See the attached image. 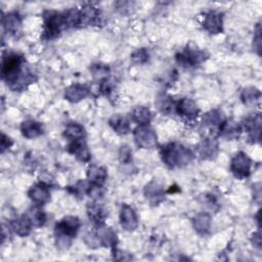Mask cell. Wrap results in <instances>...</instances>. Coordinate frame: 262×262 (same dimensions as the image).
<instances>
[{
	"label": "cell",
	"mask_w": 262,
	"mask_h": 262,
	"mask_svg": "<svg viewBox=\"0 0 262 262\" xmlns=\"http://www.w3.org/2000/svg\"><path fill=\"white\" fill-rule=\"evenodd\" d=\"M163 163L170 169L183 168L193 160V152L179 142H169L160 149Z\"/></svg>",
	"instance_id": "cell-1"
},
{
	"label": "cell",
	"mask_w": 262,
	"mask_h": 262,
	"mask_svg": "<svg viewBox=\"0 0 262 262\" xmlns=\"http://www.w3.org/2000/svg\"><path fill=\"white\" fill-rule=\"evenodd\" d=\"M81 225L80 219L76 216H66L57 222L54 227L56 248L61 251L68 250L72 245L73 238H75L81 228Z\"/></svg>",
	"instance_id": "cell-2"
},
{
	"label": "cell",
	"mask_w": 262,
	"mask_h": 262,
	"mask_svg": "<svg viewBox=\"0 0 262 262\" xmlns=\"http://www.w3.org/2000/svg\"><path fill=\"white\" fill-rule=\"evenodd\" d=\"M43 35L44 40H52L58 37L67 29L64 14L56 10H45L43 12Z\"/></svg>",
	"instance_id": "cell-3"
},
{
	"label": "cell",
	"mask_w": 262,
	"mask_h": 262,
	"mask_svg": "<svg viewBox=\"0 0 262 262\" xmlns=\"http://www.w3.org/2000/svg\"><path fill=\"white\" fill-rule=\"evenodd\" d=\"M25 57L19 53L7 52L3 54L1 77L7 86H9L25 69Z\"/></svg>",
	"instance_id": "cell-4"
},
{
	"label": "cell",
	"mask_w": 262,
	"mask_h": 262,
	"mask_svg": "<svg viewBox=\"0 0 262 262\" xmlns=\"http://www.w3.org/2000/svg\"><path fill=\"white\" fill-rule=\"evenodd\" d=\"M209 54L207 51L200 49L194 44H187L184 49L175 56L176 61L183 68H195L207 60Z\"/></svg>",
	"instance_id": "cell-5"
},
{
	"label": "cell",
	"mask_w": 262,
	"mask_h": 262,
	"mask_svg": "<svg viewBox=\"0 0 262 262\" xmlns=\"http://www.w3.org/2000/svg\"><path fill=\"white\" fill-rule=\"evenodd\" d=\"M224 121L225 117L220 110H212L205 114L200 125V131L204 138H216Z\"/></svg>",
	"instance_id": "cell-6"
},
{
	"label": "cell",
	"mask_w": 262,
	"mask_h": 262,
	"mask_svg": "<svg viewBox=\"0 0 262 262\" xmlns=\"http://www.w3.org/2000/svg\"><path fill=\"white\" fill-rule=\"evenodd\" d=\"M133 137L136 145L140 148L150 149L158 144V136L149 125L137 126L133 131Z\"/></svg>",
	"instance_id": "cell-7"
},
{
	"label": "cell",
	"mask_w": 262,
	"mask_h": 262,
	"mask_svg": "<svg viewBox=\"0 0 262 262\" xmlns=\"http://www.w3.org/2000/svg\"><path fill=\"white\" fill-rule=\"evenodd\" d=\"M175 113L185 122H194L200 115V108L193 99L182 97L175 103Z\"/></svg>",
	"instance_id": "cell-8"
},
{
	"label": "cell",
	"mask_w": 262,
	"mask_h": 262,
	"mask_svg": "<svg viewBox=\"0 0 262 262\" xmlns=\"http://www.w3.org/2000/svg\"><path fill=\"white\" fill-rule=\"evenodd\" d=\"M251 166L252 162L248 155L244 151H238L231 159L230 171L236 178L243 179L250 176Z\"/></svg>",
	"instance_id": "cell-9"
},
{
	"label": "cell",
	"mask_w": 262,
	"mask_h": 262,
	"mask_svg": "<svg viewBox=\"0 0 262 262\" xmlns=\"http://www.w3.org/2000/svg\"><path fill=\"white\" fill-rule=\"evenodd\" d=\"M143 194L151 206H158L165 200L166 191L164 185L160 181L154 179L144 186Z\"/></svg>",
	"instance_id": "cell-10"
},
{
	"label": "cell",
	"mask_w": 262,
	"mask_h": 262,
	"mask_svg": "<svg viewBox=\"0 0 262 262\" xmlns=\"http://www.w3.org/2000/svg\"><path fill=\"white\" fill-rule=\"evenodd\" d=\"M242 129H244L248 138L252 143H256L260 141L261 135V117L260 114H255L248 116L242 123Z\"/></svg>",
	"instance_id": "cell-11"
},
{
	"label": "cell",
	"mask_w": 262,
	"mask_h": 262,
	"mask_svg": "<svg viewBox=\"0 0 262 262\" xmlns=\"http://www.w3.org/2000/svg\"><path fill=\"white\" fill-rule=\"evenodd\" d=\"M203 28L210 34L217 35L223 32V13L217 10H210L204 16Z\"/></svg>",
	"instance_id": "cell-12"
},
{
	"label": "cell",
	"mask_w": 262,
	"mask_h": 262,
	"mask_svg": "<svg viewBox=\"0 0 262 262\" xmlns=\"http://www.w3.org/2000/svg\"><path fill=\"white\" fill-rule=\"evenodd\" d=\"M81 14V27L84 26H98L102 23V15L100 10L90 4L87 3L80 8Z\"/></svg>",
	"instance_id": "cell-13"
},
{
	"label": "cell",
	"mask_w": 262,
	"mask_h": 262,
	"mask_svg": "<svg viewBox=\"0 0 262 262\" xmlns=\"http://www.w3.org/2000/svg\"><path fill=\"white\" fill-rule=\"evenodd\" d=\"M195 154L201 160H213L218 154V142L215 138H203L195 146Z\"/></svg>",
	"instance_id": "cell-14"
},
{
	"label": "cell",
	"mask_w": 262,
	"mask_h": 262,
	"mask_svg": "<svg viewBox=\"0 0 262 262\" xmlns=\"http://www.w3.org/2000/svg\"><path fill=\"white\" fill-rule=\"evenodd\" d=\"M138 217L134 209L127 204H123L120 210L121 227L126 231H134L138 227Z\"/></svg>",
	"instance_id": "cell-15"
},
{
	"label": "cell",
	"mask_w": 262,
	"mask_h": 262,
	"mask_svg": "<svg viewBox=\"0 0 262 262\" xmlns=\"http://www.w3.org/2000/svg\"><path fill=\"white\" fill-rule=\"evenodd\" d=\"M23 19L18 12L12 11L2 16V27L6 33L16 37L21 30Z\"/></svg>",
	"instance_id": "cell-16"
},
{
	"label": "cell",
	"mask_w": 262,
	"mask_h": 262,
	"mask_svg": "<svg viewBox=\"0 0 262 262\" xmlns=\"http://www.w3.org/2000/svg\"><path fill=\"white\" fill-rule=\"evenodd\" d=\"M67 149L71 155H74L76 159L79 160L80 162L87 163L90 161L91 155L87 146V143L85 141V138L70 141Z\"/></svg>",
	"instance_id": "cell-17"
},
{
	"label": "cell",
	"mask_w": 262,
	"mask_h": 262,
	"mask_svg": "<svg viewBox=\"0 0 262 262\" xmlns=\"http://www.w3.org/2000/svg\"><path fill=\"white\" fill-rule=\"evenodd\" d=\"M28 196L30 200L35 203L36 205H44L50 200V190L49 186L39 182L31 186V188L28 191Z\"/></svg>",
	"instance_id": "cell-18"
},
{
	"label": "cell",
	"mask_w": 262,
	"mask_h": 262,
	"mask_svg": "<svg viewBox=\"0 0 262 262\" xmlns=\"http://www.w3.org/2000/svg\"><path fill=\"white\" fill-rule=\"evenodd\" d=\"M37 80L36 74H34L29 68L25 67V69L20 72V74L15 78V80L8 86L12 91H24L31 84L35 83Z\"/></svg>",
	"instance_id": "cell-19"
},
{
	"label": "cell",
	"mask_w": 262,
	"mask_h": 262,
	"mask_svg": "<svg viewBox=\"0 0 262 262\" xmlns=\"http://www.w3.org/2000/svg\"><path fill=\"white\" fill-rule=\"evenodd\" d=\"M89 92H90V90H89L88 86H86L84 84L75 83L64 89L63 96L68 101H70L72 103H77V102L83 100L84 98H86L89 95Z\"/></svg>",
	"instance_id": "cell-20"
},
{
	"label": "cell",
	"mask_w": 262,
	"mask_h": 262,
	"mask_svg": "<svg viewBox=\"0 0 262 262\" xmlns=\"http://www.w3.org/2000/svg\"><path fill=\"white\" fill-rule=\"evenodd\" d=\"M87 180L90 184L96 186H103L106 178H107V171L104 167L91 164L87 169Z\"/></svg>",
	"instance_id": "cell-21"
},
{
	"label": "cell",
	"mask_w": 262,
	"mask_h": 262,
	"mask_svg": "<svg viewBox=\"0 0 262 262\" xmlns=\"http://www.w3.org/2000/svg\"><path fill=\"white\" fill-rule=\"evenodd\" d=\"M95 231L100 239L102 247H107L113 250L116 249L118 237L116 232L111 227H107L104 224H102L99 226H95Z\"/></svg>",
	"instance_id": "cell-22"
},
{
	"label": "cell",
	"mask_w": 262,
	"mask_h": 262,
	"mask_svg": "<svg viewBox=\"0 0 262 262\" xmlns=\"http://www.w3.org/2000/svg\"><path fill=\"white\" fill-rule=\"evenodd\" d=\"M20 132L24 137L28 139H33L41 136L44 133L43 125L36 120H25L20 124Z\"/></svg>",
	"instance_id": "cell-23"
},
{
	"label": "cell",
	"mask_w": 262,
	"mask_h": 262,
	"mask_svg": "<svg viewBox=\"0 0 262 262\" xmlns=\"http://www.w3.org/2000/svg\"><path fill=\"white\" fill-rule=\"evenodd\" d=\"M242 126L235 122L232 119H225V121L223 122L221 128H220V132H219V136L227 139V140H234L237 139L242 133Z\"/></svg>",
	"instance_id": "cell-24"
},
{
	"label": "cell",
	"mask_w": 262,
	"mask_h": 262,
	"mask_svg": "<svg viewBox=\"0 0 262 262\" xmlns=\"http://www.w3.org/2000/svg\"><path fill=\"white\" fill-rule=\"evenodd\" d=\"M32 227H33V225L27 215L17 217L15 219L11 220L9 223L10 230H12L15 234H17L18 236H21V237L29 235L31 233Z\"/></svg>",
	"instance_id": "cell-25"
},
{
	"label": "cell",
	"mask_w": 262,
	"mask_h": 262,
	"mask_svg": "<svg viewBox=\"0 0 262 262\" xmlns=\"http://www.w3.org/2000/svg\"><path fill=\"white\" fill-rule=\"evenodd\" d=\"M87 215L89 220L95 225V226H99L104 224L105 218L107 216L105 209L99 205L98 203H91L88 204L87 206Z\"/></svg>",
	"instance_id": "cell-26"
},
{
	"label": "cell",
	"mask_w": 262,
	"mask_h": 262,
	"mask_svg": "<svg viewBox=\"0 0 262 262\" xmlns=\"http://www.w3.org/2000/svg\"><path fill=\"white\" fill-rule=\"evenodd\" d=\"M192 226L196 233L206 235L211 229V215L207 212H200L192 218Z\"/></svg>",
	"instance_id": "cell-27"
},
{
	"label": "cell",
	"mask_w": 262,
	"mask_h": 262,
	"mask_svg": "<svg viewBox=\"0 0 262 262\" xmlns=\"http://www.w3.org/2000/svg\"><path fill=\"white\" fill-rule=\"evenodd\" d=\"M108 125L119 135H126L130 131L129 120L125 116L120 114L111 117V119L108 120Z\"/></svg>",
	"instance_id": "cell-28"
},
{
	"label": "cell",
	"mask_w": 262,
	"mask_h": 262,
	"mask_svg": "<svg viewBox=\"0 0 262 262\" xmlns=\"http://www.w3.org/2000/svg\"><path fill=\"white\" fill-rule=\"evenodd\" d=\"M175 103L176 101L173 99V97H171L166 93L159 94L156 99L157 108L163 115H171L175 113Z\"/></svg>",
	"instance_id": "cell-29"
},
{
	"label": "cell",
	"mask_w": 262,
	"mask_h": 262,
	"mask_svg": "<svg viewBox=\"0 0 262 262\" xmlns=\"http://www.w3.org/2000/svg\"><path fill=\"white\" fill-rule=\"evenodd\" d=\"M85 135H86L85 129L81 124H79L77 122H70L66 125V128L63 131V136L66 138H68L69 141L85 138Z\"/></svg>",
	"instance_id": "cell-30"
},
{
	"label": "cell",
	"mask_w": 262,
	"mask_h": 262,
	"mask_svg": "<svg viewBox=\"0 0 262 262\" xmlns=\"http://www.w3.org/2000/svg\"><path fill=\"white\" fill-rule=\"evenodd\" d=\"M27 216L30 219L33 227H42L47 220V215L45 211H43L39 205H36L33 208H31L28 211Z\"/></svg>",
	"instance_id": "cell-31"
},
{
	"label": "cell",
	"mask_w": 262,
	"mask_h": 262,
	"mask_svg": "<svg viewBox=\"0 0 262 262\" xmlns=\"http://www.w3.org/2000/svg\"><path fill=\"white\" fill-rule=\"evenodd\" d=\"M132 120L139 125H148L152 120V113L145 106H136L131 114Z\"/></svg>",
	"instance_id": "cell-32"
},
{
	"label": "cell",
	"mask_w": 262,
	"mask_h": 262,
	"mask_svg": "<svg viewBox=\"0 0 262 262\" xmlns=\"http://www.w3.org/2000/svg\"><path fill=\"white\" fill-rule=\"evenodd\" d=\"M261 92L254 86L245 87L241 92V99L245 105L256 104L260 100Z\"/></svg>",
	"instance_id": "cell-33"
},
{
	"label": "cell",
	"mask_w": 262,
	"mask_h": 262,
	"mask_svg": "<svg viewBox=\"0 0 262 262\" xmlns=\"http://www.w3.org/2000/svg\"><path fill=\"white\" fill-rule=\"evenodd\" d=\"M90 72L94 80L101 82L102 80L108 78L110 68L103 63H94L90 67Z\"/></svg>",
	"instance_id": "cell-34"
},
{
	"label": "cell",
	"mask_w": 262,
	"mask_h": 262,
	"mask_svg": "<svg viewBox=\"0 0 262 262\" xmlns=\"http://www.w3.org/2000/svg\"><path fill=\"white\" fill-rule=\"evenodd\" d=\"M116 89H117L116 83H115L114 79H112L110 77L102 80L101 82H99V91H100V93L103 94L104 96L108 97V99H111L115 96Z\"/></svg>",
	"instance_id": "cell-35"
},
{
	"label": "cell",
	"mask_w": 262,
	"mask_h": 262,
	"mask_svg": "<svg viewBox=\"0 0 262 262\" xmlns=\"http://www.w3.org/2000/svg\"><path fill=\"white\" fill-rule=\"evenodd\" d=\"M90 183L88 182V180H79L77 183H75L72 186H69L67 189L74 194L77 198H83L85 194H87L88 192V188H89Z\"/></svg>",
	"instance_id": "cell-36"
},
{
	"label": "cell",
	"mask_w": 262,
	"mask_h": 262,
	"mask_svg": "<svg viewBox=\"0 0 262 262\" xmlns=\"http://www.w3.org/2000/svg\"><path fill=\"white\" fill-rule=\"evenodd\" d=\"M84 243L91 249H97V248L102 247L100 239L95 230L88 231L84 234Z\"/></svg>",
	"instance_id": "cell-37"
},
{
	"label": "cell",
	"mask_w": 262,
	"mask_h": 262,
	"mask_svg": "<svg viewBox=\"0 0 262 262\" xmlns=\"http://www.w3.org/2000/svg\"><path fill=\"white\" fill-rule=\"evenodd\" d=\"M148 58H149V54L145 48H139L131 54L132 61L135 63H139V64L145 63L148 60Z\"/></svg>",
	"instance_id": "cell-38"
},
{
	"label": "cell",
	"mask_w": 262,
	"mask_h": 262,
	"mask_svg": "<svg viewBox=\"0 0 262 262\" xmlns=\"http://www.w3.org/2000/svg\"><path fill=\"white\" fill-rule=\"evenodd\" d=\"M119 161L121 164L129 165L132 162V149L128 145H123L119 151Z\"/></svg>",
	"instance_id": "cell-39"
},
{
	"label": "cell",
	"mask_w": 262,
	"mask_h": 262,
	"mask_svg": "<svg viewBox=\"0 0 262 262\" xmlns=\"http://www.w3.org/2000/svg\"><path fill=\"white\" fill-rule=\"evenodd\" d=\"M254 47L255 50L258 52V54H260V49H261V29H260V25L258 24L256 26V30H255V35H254Z\"/></svg>",
	"instance_id": "cell-40"
},
{
	"label": "cell",
	"mask_w": 262,
	"mask_h": 262,
	"mask_svg": "<svg viewBox=\"0 0 262 262\" xmlns=\"http://www.w3.org/2000/svg\"><path fill=\"white\" fill-rule=\"evenodd\" d=\"M13 144L12 139L7 136L6 134L2 133V139H1V152L3 154L6 149H9L11 147V145Z\"/></svg>",
	"instance_id": "cell-41"
},
{
	"label": "cell",
	"mask_w": 262,
	"mask_h": 262,
	"mask_svg": "<svg viewBox=\"0 0 262 262\" xmlns=\"http://www.w3.org/2000/svg\"><path fill=\"white\" fill-rule=\"evenodd\" d=\"M39 179H40V182L46 184V185H51L53 183V177L48 173V172H43L40 176H39Z\"/></svg>",
	"instance_id": "cell-42"
},
{
	"label": "cell",
	"mask_w": 262,
	"mask_h": 262,
	"mask_svg": "<svg viewBox=\"0 0 262 262\" xmlns=\"http://www.w3.org/2000/svg\"><path fill=\"white\" fill-rule=\"evenodd\" d=\"M252 243L258 249L261 248V234H260V231L254 232V234L252 235Z\"/></svg>",
	"instance_id": "cell-43"
}]
</instances>
